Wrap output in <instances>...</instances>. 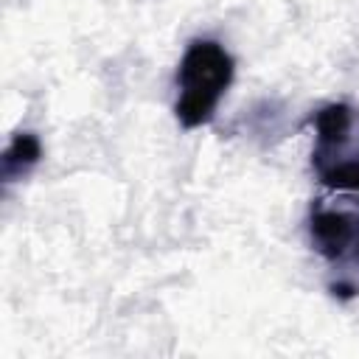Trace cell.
<instances>
[{
	"mask_svg": "<svg viewBox=\"0 0 359 359\" xmlns=\"http://www.w3.org/2000/svg\"><path fill=\"white\" fill-rule=\"evenodd\" d=\"M42 160V143L34 132H17L11 137V143L6 146L0 165H3V180L14 182L20 177H25L36 163Z\"/></svg>",
	"mask_w": 359,
	"mask_h": 359,
	"instance_id": "4",
	"label": "cell"
},
{
	"mask_svg": "<svg viewBox=\"0 0 359 359\" xmlns=\"http://www.w3.org/2000/svg\"><path fill=\"white\" fill-rule=\"evenodd\" d=\"M311 168L317 180L331 191L359 196V112L345 101H334L311 115Z\"/></svg>",
	"mask_w": 359,
	"mask_h": 359,
	"instance_id": "2",
	"label": "cell"
},
{
	"mask_svg": "<svg viewBox=\"0 0 359 359\" xmlns=\"http://www.w3.org/2000/svg\"><path fill=\"white\" fill-rule=\"evenodd\" d=\"M236 62L216 39H194L177 67V101L174 115L185 129L205 126L233 84Z\"/></svg>",
	"mask_w": 359,
	"mask_h": 359,
	"instance_id": "1",
	"label": "cell"
},
{
	"mask_svg": "<svg viewBox=\"0 0 359 359\" xmlns=\"http://www.w3.org/2000/svg\"><path fill=\"white\" fill-rule=\"evenodd\" d=\"M309 236L314 250L334 266L331 294L339 300L359 294V213L311 205Z\"/></svg>",
	"mask_w": 359,
	"mask_h": 359,
	"instance_id": "3",
	"label": "cell"
}]
</instances>
